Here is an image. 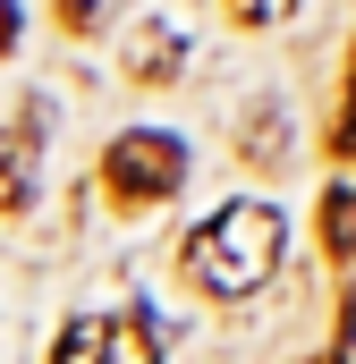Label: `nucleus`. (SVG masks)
<instances>
[{
    "label": "nucleus",
    "mask_w": 356,
    "mask_h": 364,
    "mask_svg": "<svg viewBox=\"0 0 356 364\" xmlns=\"http://www.w3.org/2000/svg\"><path fill=\"white\" fill-rule=\"evenodd\" d=\"M51 364H162V322L145 305H110V314H77L60 331Z\"/></svg>",
    "instance_id": "nucleus-2"
},
{
    "label": "nucleus",
    "mask_w": 356,
    "mask_h": 364,
    "mask_svg": "<svg viewBox=\"0 0 356 364\" xmlns=\"http://www.w3.org/2000/svg\"><path fill=\"white\" fill-rule=\"evenodd\" d=\"M280 272V212L271 203H229L195 229L187 246V279L212 288V296H255L263 279Z\"/></svg>",
    "instance_id": "nucleus-1"
},
{
    "label": "nucleus",
    "mask_w": 356,
    "mask_h": 364,
    "mask_svg": "<svg viewBox=\"0 0 356 364\" xmlns=\"http://www.w3.org/2000/svg\"><path fill=\"white\" fill-rule=\"evenodd\" d=\"M60 17L68 26H93V0H60Z\"/></svg>",
    "instance_id": "nucleus-10"
},
{
    "label": "nucleus",
    "mask_w": 356,
    "mask_h": 364,
    "mask_svg": "<svg viewBox=\"0 0 356 364\" xmlns=\"http://www.w3.org/2000/svg\"><path fill=\"white\" fill-rule=\"evenodd\" d=\"M178 60H187V43H178L170 26H136V34H127V77L162 85V77H178Z\"/></svg>",
    "instance_id": "nucleus-4"
},
{
    "label": "nucleus",
    "mask_w": 356,
    "mask_h": 364,
    "mask_svg": "<svg viewBox=\"0 0 356 364\" xmlns=\"http://www.w3.org/2000/svg\"><path fill=\"white\" fill-rule=\"evenodd\" d=\"M331 364H356V288H348V305H340V348H331Z\"/></svg>",
    "instance_id": "nucleus-7"
},
{
    "label": "nucleus",
    "mask_w": 356,
    "mask_h": 364,
    "mask_svg": "<svg viewBox=\"0 0 356 364\" xmlns=\"http://www.w3.org/2000/svg\"><path fill=\"white\" fill-rule=\"evenodd\" d=\"M229 9H238L246 26H288V17H297V0H229Z\"/></svg>",
    "instance_id": "nucleus-6"
},
{
    "label": "nucleus",
    "mask_w": 356,
    "mask_h": 364,
    "mask_svg": "<svg viewBox=\"0 0 356 364\" xmlns=\"http://www.w3.org/2000/svg\"><path fill=\"white\" fill-rule=\"evenodd\" d=\"M102 178H110L119 203H162V195H178V178H187V144L162 136V127H127V136H110Z\"/></svg>",
    "instance_id": "nucleus-3"
},
{
    "label": "nucleus",
    "mask_w": 356,
    "mask_h": 364,
    "mask_svg": "<svg viewBox=\"0 0 356 364\" xmlns=\"http://www.w3.org/2000/svg\"><path fill=\"white\" fill-rule=\"evenodd\" d=\"M0 51H17V0H0Z\"/></svg>",
    "instance_id": "nucleus-9"
},
{
    "label": "nucleus",
    "mask_w": 356,
    "mask_h": 364,
    "mask_svg": "<svg viewBox=\"0 0 356 364\" xmlns=\"http://www.w3.org/2000/svg\"><path fill=\"white\" fill-rule=\"evenodd\" d=\"M340 153H356V77H348V119H340Z\"/></svg>",
    "instance_id": "nucleus-8"
},
{
    "label": "nucleus",
    "mask_w": 356,
    "mask_h": 364,
    "mask_svg": "<svg viewBox=\"0 0 356 364\" xmlns=\"http://www.w3.org/2000/svg\"><path fill=\"white\" fill-rule=\"evenodd\" d=\"M34 144H43V127H34V119H17V127L0 136V212H9V203H26V153H34Z\"/></svg>",
    "instance_id": "nucleus-5"
}]
</instances>
